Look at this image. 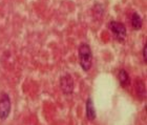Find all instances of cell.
Listing matches in <instances>:
<instances>
[{
    "label": "cell",
    "instance_id": "6da1fadb",
    "mask_svg": "<svg viewBox=\"0 0 147 125\" xmlns=\"http://www.w3.org/2000/svg\"><path fill=\"white\" fill-rule=\"evenodd\" d=\"M79 61L83 70L88 72L90 70L92 64V54L89 45L86 43L81 44L79 47Z\"/></svg>",
    "mask_w": 147,
    "mask_h": 125
},
{
    "label": "cell",
    "instance_id": "7a4b0ae2",
    "mask_svg": "<svg viewBox=\"0 0 147 125\" xmlns=\"http://www.w3.org/2000/svg\"><path fill=\"white\" fill-rule=\"evenodd\" d=\"M11 99L6 93H3L0 96V119L5 120L11 113Z\"/></svg>",
    "mask_w": 147,
    "mask_h": 125
},
{
    "label": "cell",
    "instance_id": "3957f363",
    "mask_svg": "<svg viewBox=\"0 0 147 125\" xmlns=\"http://www.w3.org/2000/svg\"><path fill=\"white\" fill-rule=\"evenodd\" d=\"M110 31L113 32V36L116 37L117 40L119 41H124L126 38V28L125 25L118 21H111L109 23Z\"/></svg>",
    "mask_w": 147,
    "mask_h": 125
},
{
    "label": "cell",
    "instance_id": "277c9868",
    "mask_svg": "<svg viewBox=\"0 0 147 125\" xmlns=\"http://www.w3.org/2000/svg\"><path fill=\"white\" fill-rule=\"evenodd\" d=\"M60 86L65 95H71L74 91V80L71 75H65L60 80Z\"/></svg>",
    "mask_w": 147,
    "mask_h": 125
},
{
    "label": "cell",
    "instance_id": "5b68a950",
    "mask_svg": "<svg viewBox=\"0 0 147 125\" xmlns=\"http://www.w3.org/2000/svg\"><path fill=\"white\" fill-rule=\"evenodd\" d=\"M86 117L89 121H94L96 119V109H95V105H94V102H92V98H88L86 100Z\"/></svg>",
    "mask_w": 147,
    "mask_h": 125
},
{
    "label": "cell",
    "instance_id": "8992f818",
    "mask_svg": "<svg viewBox=\"0 0 147 125\" xmlns=\"http://www.w3.org/2000/svg\"><path fill=\"white\" fill-rule=\"evenodd\" d=\"M118 79H119V82L121 84V86L123 87H126L127 85H129L130 83V79H129V75L127 74V72L124 70H121L118 74Z\"/></svg>",
    "mask_w": 147,
    "mask_h": 125
},
{
    "label": "cell",
    "instance_id": "52a82bcc",
    "mask_svg": "<svg viewBox=\"0 0 147 125\" xmlns=\"http://www.w3.org/2000/svg\"><path fill=\"white\" fill-rule=\"evenodd\" d=\"M142 24H143V22H142V18L140 17V15H139L138 13L135 12L131 16L132 28H135V30H140V28H142Z\"/></svg>",
    "mask_w": 147,
    "mask_h": 125
},
{
    "label": "cell",
    "instance_id": "ba28073f",
    "mask_svg": "<svg viewBox=\"0 0 147 125\" xmlns=\"http://www.w3.org/2000/svg\"><path fill=\"white\" fill-rule=\"evenodd\" d=\"M139 83H140V85H137V87H138V94L141 95L142 98L146 97V89H145V85L141 81H139Z\"/></svg>",
    "mask_w": 147,
    "mask_h": 125
},
{
    "label": "cell",
    "instance_id": "9c48e42d",
    "mask_svg": "<svg viewBox=\"0 0 147 125\" xmlns=\"http://www.w3.org/2000/svg\"><path fill=\"white\" fill-rule=\"evenodd\" d=\"M143 59H144L145 63L147 62V44H145L144 49H143Z\"/></svg>",
    "mask_w": 147,
    "mask_h": 125
}]
</instances>
